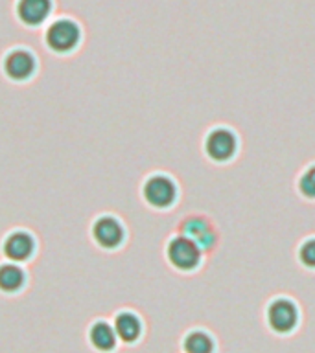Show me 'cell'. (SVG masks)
Wrapping results in <instances>:
<instances>
[{
  "label": "cell",
  "mask_w": 315,
  "mask_h": 353,
  "mask_svg": "<svg viewBox=\"0 0 315 353\" xmlns=\"http://www.w3.org/2000/svg\"><path fill=\"white\" fill-rule=\"evenodd\" d=\"M175 184L164 175H155L144 184V199L155 208H166L175 201Z\"/></svg>",
  "instance_id": "cell-3"
},
{
  "label": "cell",
  "mask_w": 315,
  "mask_h": 353,
  "mask_svg": "<svg viewBox=\"0 0 315 353\" xmlns=\"http://www.w3.org/2000/svg\"><path fill=\"white\" fill-rule=\"evenodd\" d=\"M168 258L171 265L179 270H192L199 265L201 259V250L198 243H193L190 237L179 236L173 237L168 245Z\"/></svg>",
  "instance_id": "cell-1"
},
{
  "label": "cell",
  "mask_w": 315,
  "mask_h": 353,
  "mask_svg": "<svg viewBox=\"0 0 315 353\" xmlns=\"http://www.w3.org/2000/svg\"><path fill=\"white\" fill-rule=\"evenodd\" d=\"M4 70L11 79L22 81L33 74L35 70V61H33L32 54H28L24 50H15L8 54L4 61Z\"/></svg>",
  "instance_id": "cell-7"
},
{
  "label": "cell",
  "mask_w": 315,
  "mask_h": 353,
  "mask_svg": "<svg viewBox=\"0 0 315 353\" xmlns=\"http://www.w3.org/2000/svg\"><path fill=\"white\" fill-rule=\"evenodd\" d=\"M184 232H187L190 237H195L199 241V245H204V247H210L214 245V232L210 228V225L201 217H195V219H187L184 221Z\"/></svg>",
  "instance_id": "cell-12"
},
{
  "label": "cell",
  "mask_w": 315,
  "mask_h": 353,
  "mask_svg": "<svg viewBox=\"0 0 315 353\" xmlns=\"http://www.w3.org/2000/svg\"><path fill=\"white\" fill-rule=\"evenodd\" d=\"M79 41V28L72 21H57L46 30V44L54 52H70Z\"/></svg>",
  "instance_id": "cell-2"
},
{
  "label": "cell",
  "mask_w": 315,
  "mask_h": 353,
  "mask_svg": "<svg viewBox=\"0 0 315 353\" xmlns=\"http://www.w3.org/2000/svg\"><path fill=\"white\" fill-rule=\"evenodd\" d=\"M184 350L187 353H212L214 344L204 331H192L184 339Z\"/></svg>",
  "instance_id": "cell-14"
},
{
  "label": "cell",
  "mask_w": 315,
  "mask_h": 353,
  "mask_svg": "<svg viewBox=\"0 0 315 353\" xmlns=\"http://www.w3.org/2000/svg\"><path fill=\"white\" fill-rule=\"evenodd\" d=\"M267 320L276 333H289L297 325L298 311L292 300L278 298L275 302H271L269 309H267Z\"/></svg>",
  "instance_id": "cell-4"
},
{
  "label": "cell",
  "mask_w": 315,
  "mask_h": 353,
  "mask_svg": "<svg viewBox=\"0 0 315 353\" xmlns=\"http://www.w3.org/2000/svg\"><path fill=\"white\" fill-rule=\"evenodd\" d=\"M50 8V0H19L17 15L28 26H37L48 17Z\"/></svg>",
  "instance_id": "cell-8"
},
{
  "label": "cell",
  "mask_w": 315,
  "mask_h": 353,
  "mask_svg": "<svg viewBox=\"0 0 315 353\" xmlns=\"http://www.w3.org/2000/svg\"><path fill=\"white\" fill-rule=\"evenodd\" d=\"M115 331L124 342L137 341L140 335V320L133 313H120L115 320Z\"/></svg>",
  "instance_id": "cell-11"
},
{
  "label": "cell",
  "mask_w": 315,
  "mask_h": 353,
  "mask_svg": "<svg viewBox=\"0 0 315 353\" xmlns=\"http://www.w3.org/2000/svg\"><path fill=\"white\" fill-rule=\"evenodd\" d=\"M298 258H300V261H303L306 267L315 269V237H312V239L303 243L300 252H298Z\"/></svg>",
  "instance_id": "cell-16"
},
{
  "label": "cell",
  "mask_w": 315,
  "mask_h": 353,
  "mask_svg": "<svg viewBox=\"0 0 315 353\" xmlns=\"http://www.w3.org/2000/svg\"><path fill=\"white\" fill-rule=\"evenodd\" d=\"M298 188H300V193L304 197L315 199V165L304 171V175L298 181Z\"/></svg>",
  "instance_id": "cell-15"
},
{
  "label": "cell",
  "mask_w": 315,
  "mask_h": 353,
  "mask_svg": "<svg viewBox=\"0 0 315 353\" xmlns=\"http://www.w3.org/2000/svg\"><path fill=\"white\" fill-rule=\"evenodd\" d=\"M238 142L234 132L229 131V129H214L207 137V142H204V149H207V154H209L212 160H218V162H225V160H231L236 153Z\"/></svg>",
  "instance_id": "cell-5"
},
{
  "label": "cell",
  "mask_w": 315,
  "mask_h": 353,
  "mask_svg": "<svg viewBox=\"0 0 315 353\" xmlns=\"http://www.w3.org/2000/svg\"><path fill=\"white\" fill-rule=\"evenodd\" d=\"M93 236L99 247L116 248L124 239V228L113 217H102L94 223Z\"/></svg>",
  "instance_id": "cell-6"
},
{
  "label": "cell",
  "mask_w": 315,
  "mask_h": 353,
  "mask_svg": "<svg viewBox=\"0 0 315 353\" xmlns=\"http://www.w3.org/2000/svg\"><path fill=\"white\" fill-rule=\"evenodd\" d=\"M24 283V272L17 265H2L0 267V289L4 292L19 291Z\"/></svg>",
  "instance_id": "cell-13"
},
{
  "label": "cell",
  "mask_w": 315,
  "mask_h": 353,
  "mask_svg": "<svg viewBox=\"0 0 315 353\" xmlns=\"http://www.w3.org/2000/svg\"><path fill=\"white\" fill-rule=\"evenodd\" d=\"M90 342H93V346L99 352H111L116 344V335L115 330L111 327L109 324H105V322H96V324L90 327Z\"/></svg>",
  "instance_id": "cell-10"
},
{
  "label": "cell",
  "mask_w": 315,
  "mask_h": 353,
  "mask_svg": "<svg viewBox=\"0 0 315 353\" xmlns=\"http://www.w3.org/2000/svg\"><path fill=\"white\" fill-rule=\"evenodd\" d=\"M33 239L24 232L11 234L4 243V254L13 261H24L32 256Z\"/></svg>",
  "instance_id": "cell-9"
}]
</instances>
